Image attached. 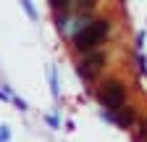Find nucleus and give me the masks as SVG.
<instances>
[{"instance_id": "nucleus-6", "label": "nucleus", "mask_w": 147, "mask_h": 142, "mask_svg": "<svg viewBox=\"0 0 147 142\" xmlns=\"http://www.w3.org/2000/svg\"><path fill=\"white\" fill-rule=\"evenodd\" d=\"M50 5H53L55 11H71L74 0H50Z\"/></svg>"}, {"instance_id": "nucleus-5", "label": "nucleus", "mask_w": 147, "mask_h": 142, "mask_svg": "<svg viewBox=\"0 0 147 142\" xmlns=\"http://www.w3.org/2000/svg\"><path fill=\"white\" fill-rule=\"evenodd\" d=\"M47 76H50V92H53V97H55V100H58L61 90H58V74H55V68H50V71H47Z\"/></svg>"}, {"instance_id": "nucleus-7", "label": "nucleus", "mask_w": 147, "mask_h": 142, "mask_svg": "<svg viewBox=\"0 0 147 142\" xmlns=\"http://www.w3.org/2000/svg\"><path fill=\"white\" fill-rule=\"evenodd\" d=\"M21 5H24V11H26V16L32 21H37V11H34V5H32V0H21Z\"/></svg>"}, {"instance_id": "nucleus-1", "label": "nucleus", "mask_w": 147, "mask_h": 142, "mask_svg": "<svg viewBox=\"0 0 147 142\" xmlns=\"http://www.w3.org/2000/svg\"><path fill=\"white\" fill-rule=\"evenodd\" d=\"M110 32V21L108 19H95V21H87L84 26H79L74 32V47L79 53H87V50H95Z\"/></svg>"}, {"instance_id": "nucleus-4", "label": "nucleus", "mask_w": 147, "mask_h": 142, "mask_svg": "<svg viewBox=\"0 0 147 142\" xmlns=\"http://www.w3.org/2000/svg\"><path fill=\"white\" fill-rule=\"evenodd\" d=\"M97 5V0H74V5H71V11H76L79 16H87V13H92V8Z\"/></svg>"}, {"instance_id": "nucleus-3", "label": "nucleus", "mask_w": 147, "mask_h": 142, "mask_svg": "<svg viewBox=\"0 0 147 142\" xmlns=\"http://www.w3.org/2000/svg\"><path fill=\"white\" fill-rule=\"evenodd\" d=\"M102 66H105V53L102 50H87L84 55L79 58V63H76V71H79V76L84 82H92L100 74Z\"/></svg>"}, {"instance_id": "nucleus-2", "label": "nucleus", "mask_w": 147, "mask_h": 142, "mask_svg": "<svg viewBox=\"0 0 147 142\" xmlns=\"http://www.w3.org/2000/svg\"><path fill=\"white\" fill-rule=\"evenodd\" d=\"M97 100H100L102 108H108V111H118L121 105L126 103V87H123L118 79H110V82H105V84L100 87Z\"/></svg>"}, {"instance_id": "nucleus-10", "label": "nucleus", "mask_w": 147, "mask_h": 142, "mask_svg": "<svg viewBox=\"0 0 147 142\" xmlns=\"http://www.w3.org/2000/svg\"><path fill=\"white\" fill-rule=\"evenodd\" d=\"M139 68H142V74H147V61H144L142 53H139Z\"/></svg>"}, {"instance_id": "nucleus-9", "label": "nucleus", "mask_w": 147, "mask_h": 142, "mask_svg": "<svg viewBox=\"0 0 147 142\" xmlns=\"http://www.w3.org/2000/svg\"><path fill=\"white\" fill-rule=\"evenodd\" d=\"M45 121L50 124V126H53V129H58V126H61V121H58V118H55V116H47Z\"/></svg>"}, {"instance_id": "nucleus-8", "label": "nucleus", "mask_w": 147, "mask_h": 142, "mask_svg": "<svg viewBox=\"0 0 147 142\" xmlns=\"http://www.w3.org/2000/svg\"><path fill=\"white\" fill-rule=\"evenodd\" d=\"M139 139H142V142H147V121H142V124H139Z\"/></svg>"}]
</instances>
